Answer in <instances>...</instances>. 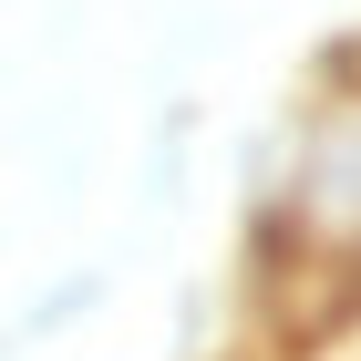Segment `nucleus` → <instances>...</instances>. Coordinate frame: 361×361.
Here are the masks:
<instances>
[{
    "mask_svg": "<svg viewBox=\"0 0 361 361\" xmlns=\"http://www.w3.org/2000/svg\"><path fill=\"white\" fill-rule=\"evenodd\" d=\"M279 227H310L331 248H361V93L300 124V166L279 186Z\"/></svg>",
    "mask_w": 361,
    "mask_h": 361,
    "instance_id": "obj_1",
    "label": "nucleus"
}]
</instances>
